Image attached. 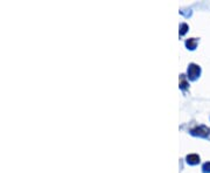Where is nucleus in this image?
<instances>
[{
	"label": "nucleus",
	"instance_id": "1",
	"mask_svg": "<svg viewBox=\"0 0 210 173\" xmlns=\"http://www.w3.org/2000/svg\"><path fill=\"white\" fill-rule=\"evenodd\" d=\"M200 72H201L200 67L194 64V63H191L189 68H188V76L190 77L191 80H195L196 77L200 75Z\"/></svg>",
	"mask_w": 210,
	"mask_h": 173
},
{
	"label": "nucleus",
	"instance_id": "2",
	"mask_svg": "<svg viewBox=\"0 0 210 173\" xmlns=\"http://www.w3.org/2000/svg\"><path fill=\"white\" fill-rule=\"evenodd\" d=\"M191 132H193V135H199L202 136V137H205V136H208L210 133V130L208 128H205V126H199V128L193 130Z\"/></svg>",
	"mask_w": 210,
	"mask_h": 173
},
{
	"label": "nucleus",
	"instance_id": "3",
	"mask_svg": "<svg viewBox=\"0 0 210 173\" xmlns=\"http://www.w3.org/2000/svg\"><path fill=\"white\" fill-rule=\"evenodd\" d=\"M187 163L190 164V165H195V164L200 163V157L195 153H191L187 156Z\"/></svg>",
	"mask_w": 210,
	"mask_h": 173
},
{
	"label": "nucleus",
	"instance_id": "4",
	"mask_svg": "<svg viewBox=\"0 0 210 173\" xmlns=\"http://www.w3.org/2000/svg\"><path fill=\"white\" fill-rule=\"evenodd\" d=\"M196 43H197V40L196 39H189L186 41V46L189 49H194L196 47Z\"/></svg>",
	"mask_w": 210,
	"mask_h": 173
},
{
	"label": "nucleus",
	"instance_id": "5",
	"mask_svg": "<svg viewBox=\"0 0 210 173\" xmlns=\"http://www.w3.org/2000/svg\"><path fill=\"white\" fill-rule=\"evenodd\" d=\"M203 172L207 173V172H210V163H205L203 165Z\"/></svg>",
	"mask_w": 210,
	"mask_h": 173
},
{
	"label": "nucleus",
	"instance_id": "6",
	"mask_svg": "<svg viewBox=\"0 0 210 173\" xmlns=\"http://www.w3.org/2000/svg\"><path fill=\"white\" fill-rule=\"evenodd\" d=\"M187 28H188V26H187L186 24H182L181 25V32H180V34H181V35H183V34L187 32Z\"/></svg>",
	"mask_w": 210,
	"mask_h": 173
},
{
	"label": "nucleus",
	"instance_id": "7",
	"mask_svg": "<svg viewBox=\"0 0 210 173\" xmlns=\"http://www.w3.org/2000/svg\"><path fill=\"white\" fill-rule=\"evenodd\" d=\"M186 86H187V82L183 80V75H181V88H183V89H185Z\"/></svg>",
	"mask_w": 210,
	"mask_h": 173
}]
</instances>
